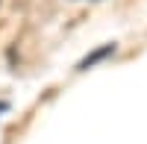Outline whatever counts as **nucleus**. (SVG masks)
I'll list each match as a JSON object with an SVG mask.
<instances>
[{"mask_svg":"<svg viewBox=\"0 0 147 144\" xmlns=\"http://www.w3.org/2000/svg\"><path fill=\"white\" fill-rule=\"evenodd\" d=\"M112 50H115V44H106V47H100V50H94L91 56H85L82 62H80V68H88V65H94L97 59H103V56H109V53H112Z\"/></svg>","mask_w":147,"mask_h":144,"instance_id":"1","label":"nucleus"},{"mask_svg":"<svg viewBox=\"0 0 147 144\" xmlns=\"http://www.w3.org/2000/svg\"><path fill=\"white\" fill-rule=\"evenodd\" d=\"M3 109H6V103H0V112H3Z\"/></svg>","mask_w":147,"mask_h":144,"instance_id":"2","label":"nucleus"}]
</instances>
